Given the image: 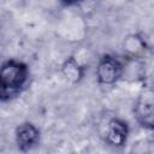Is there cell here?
Wrapping results in <instances>:
<instances>
[{
  "mask_svg": "<svg viewBox=\"0 0 154 154\" xmlns=\"http://www.w3.org/2000/svg\"><path fill=\"white\" fill-rule=\"evenodd\" d=\"M29 79L28 66L14 59L6 60L0 69V87L2 101L10 100L22 91Z\"/></svg>",
  "mask_w": 154,
  "mask_h": 154,
  "instance_id": "1",
  "label": "cell"
},
{
  "mask_svg": "<svg viewBox=\"0 0 154 154\" xmlns=\"http://www.w3.org/2000/svg\"><path fill=\"white\" fill-rule=\"evenodd\" d=\"M135 118L143 128L154 131V88L142 89L135 101Z\"/></svg>",
  "mask_w": 154,
  "mask_h": 154,
  "instance_id": "2",
  "label": "cell"
},
{
  "mask_svg": "<svg viewBox=\"0 0 154 154\" xmlns=\"http://www.w3.org/2000/svg\"><path fill=\"white\" fill-rule=\"evenodd\" d=\"M123 63H120L116 57L106 54L102 55L96 64L95 76L96 82L102 85H112L122 79Z\"/></svg>",
  "mask_w": 154,
  "mask_h": 154,
  "instance_id": "3",
  "label": "cell"
},
{
  "mask_svg": "<svg viewBox=\"0 0 154 154\" xmlns=\"http://www.w3.org/2000/svg\"><path fill=\"white\" fill-rule=\"evenodd\" d=\"M102 136L107 144L116 148L123 147L128 141L129 126L123 119L111 118L105 125V131Z\"/></svg>",
  "mask_w": 154,
  "mask_h": 154,
  "instance_id": "4",
  "label": "cell"
},
{
  "mask_svg": "<svg viewBox=\"0 0 154 154\" xmlns=\"http://www.w3.org/2000/svg\"><path fill=\"white\" fill-rule=\"evenodd\" d=\"M14 141L20 152L31 150L40 141V130L32 123H22L14 130Z\"/></svg>",
  "mask_w": 154,
  "mask_h": 154,
  "instance_id": "5",
  "label": "cell"
},
{
  "mask_svg": "<svg viewBox=\"0 0 154 154\" xmlns=\"http://www.w3.org/2000/svg\"><path fill=\"white\" fill-rule=\"evenodd\" d=\"M61 75L63 77L71 84H77L79 83L83 77H84V72H85V67L83 65H81L73 55L69 57L66 60H64V63L61 64Z\"/></svg>",
  "mask_w": 154,
  "mask_h": 154,
  "instance_id": "6",
  "label": "cell"
},
{
  "mask_svg": "<svg viewBox=\"0 0 154 154\" xmlns=\"http://www.w3.org/2000/svg\"><path fill=\"white\" fill-rule=\"evenodd\" d=\"M123 48L129 58H141L147 48V42L140 34H130L124 38Z\"/></svg>",
  "mask_w": 154,
  "mask_h": 154,
  "instance_id": "7",
  "label": "cell"
},
{
  "mask_svg": "<svg viewBox=\"0 0 154 154\" xmlns=\"http://www.w3.org/2000/svg\"><path fill=\"white\" fill-rule=\"evenodd\" d=\"M144 75V63L140 60V58H129L125 63H123V73L122 78L129 82H137L143 78Z\"/></svg>",
  "mask_w": 154,
  "mask_h": 154,
  "instance_id": "8",
  "label": "cell"
}]
</instances>
